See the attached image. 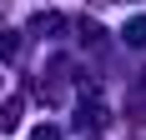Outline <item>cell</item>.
Wrapping results in <instances>:
<instances>
[{"label": "cell", "instance_id": "cell-1", "mask_svg": "<svg viewBox=\"0 0 146 140\" xmlns=\"http://www.w3.org/2000/svg\"><path fill=\"white\" fill-rule=\"evenodd\" d=\"M20 125V100H5L0 105V130H15Z\"/></svg>", "mask_w": 146, "mask_h": 140}, {"label": "cell", "instance_id": "cell-2", "mask_svg": "<svg viewBox=\"0 0 146 140\" xmlns=\"http://www.w3.org/2000/svg\"><path fill=\"white\" fill-rule=\"evenodd\" d=\"M30 140H60V135H56V130H35Z\"/></svg>", "mask_w": 146, "mask_h": 140}]
</instances>
